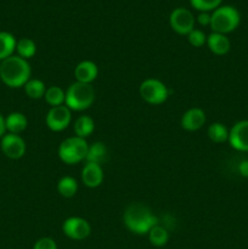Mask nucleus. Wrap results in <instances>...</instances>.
I'll use <instances>...</instances> for the list:
<instances>
[{
  "label": "nucleus",
  "instance_id": "obj_29",
  "mask_svg": "<svg viewBox=\"0 0 248 249\" xmlns=\"http://www.w3.org/2000/svg\"><path fill=\"white\" fill-rule=\"evenodd\" d=\"M197 22H198L201 26H209L211 24V14L208 12H201L197 17Z\"/></svg>",
  "mask_w": 248,
  "mask_h": 249
},
{
  "label": "nucleus",
  "instance_id": "obj_4",
  "mask_svg": "<svg viewBox=\"0 0 248 249\" xmlns=\"http://www.w3.org/2000/svg\"><path fill=\"white\" fill-rule=\"evenodd\" d=\"M241 21L240 12L233 6H219L211 15V28L215 33L228 34L235 31Z\"/></svg>",
  "mask_w": 248,
  "mask_h": 249
},
{
  "label": "nucleus",
  "instance_id": "obj_30",
  "mask_svg": "<svg viewBox=\"0 0 248 249\" xmlns=\"http://www.w3.org/2000/svg\"><path fill=\"white\" fill-rule=\"evenodd\" d=\"M238 173H240L243 178H248V160H242V162L238 164Z\"/></svg>",
  "mask_w": 248,
  "mask_h": 249
},
{
  "label": "nucleus",
  "instance_id": "obj_24",
  "mask_svg": "<svg viewBox=\"0 0 248 249\" xmlns=\"http://www.w3.org/2000/svg\"><path fill=\"white\" fill-rule=\"evenodd\" d=\"M23 88L27 96L33 100H39L44 97L46 91L45 84L40 79H29Z\"/></svg>",
  "mask_w": 248,
  "mask_h": 249
},
{
  "label": "nucleus",
  "instance_id": "obj_31",
  "mask_svg": "<svg viewBox=\"0 0 248 249\" xmlns=\"http://www.w3.org/2000/svg\"><path fill=\"white\" fill-rule=\"evenodd\" d=\"M6 134V126H5V118L0 113V139Z\"/></svg>",
  "mask_w": 248,
  "mask_h": 249
},
{
  "label": "nucleus",
  "instance_id": "obj_8",
  "mask_svg": "<svg viewBox=\"0 0 248 249\" xmlns=\"http://www.w3.org/2000/svg\"><path fill=\"white\" fill-rule=\"evenodd\" d=\"M62 231L68 238L73 241H83L91 233L89 221L79 216H71L62 224Z\"/></svg>",
  "mask_w": 248,
  "mask_h": 249
},
{
  "label": "nucleus",
  "instance_id": "obj_27",
  "mask_svg": "<svg viewBox=\"0 0 248 249\" xmlns=\"http://www.w3.org/2000/svg\"><path fill=\"white\" fill-rule=\"evenodd\" d=\"M187 40L195 48H201V46H203L207 43V36L199 29H194V31H191L187 34Z\"/></svg>",
  "mask_w": 248,
  "mask_h": 249
},
{
  "label": "nucleus",
  "instance_id": "obj_15",
  "mask_svg": "<svg viewBox=\"0 0 248 249\" xmlns=\"http://www.w3.org/2000/svg\"><path fill=\"white\" fill-rule=\"evenodd\" d=\"M206 44L212 53L219 56L226 55L231 48V43L228 36L225 34L215 33V32H213V33L207 36Z\"/></svg>",
  "mask_w": 248,
  "mask_h": 249
},
{
  "label": "nucleus",
  "instance_id": "obj_20",
  "mask_svg": "<svg viewBox=\"0 0 248 249\" xmlns=\"http://www.w3.org/2000/svg\"><path fill=\"white\" fill-rule=\"evenodd\" d=\"M148 241L152 246L155 247H163L168 243L169 241V232H168L167 229L164 226H160L159 224L153 226L147 233Z\"/></svg>",
  "mask_w": 248,
  "mask_h": 249
},
{
  "label": "nucleus",
  "instance_id": "obj_26",
  "mask_svg": "<svg viewBox=\"0 0 248 249\" xmlns=\"http://www.w3.org/2000/svg\"><path fill=\"white\" fill-rule=\"evenodd\" d=\"M223 0H190L192 7L201 12H209L220 6Z\"/></svg>",
  "mask_w": 248,
  "mask_h": 249
},
{
  "label": "nucleus",
  "instance_id": "obj_9",
  "mask_svg": "<svg viewBox=\"0 0 248 249\" xmlns=\"http://www.w3.org/2000/svg\"><path fill=\"white\" fill-rule=\"evenodd\" d=\"M72 121V112L66 105L51 107L46 114V125L53 131H62L71 124Z\"/></svg>",
  "mask_w": 248,
  "mask_h": 249
},
{
  "label": "nucleus",
  "instance_id": "obj_7",
  "mask_svg": "<svg viewBox=\"0 0 248 249\" xmlns=\"http://www.w3.org/2000/svg\"><path fill=\"white\" fill-rule=\"evenodd\" d=\"M169 24L174 32L181 36H187L195 27V17L190 10L185 7H177L173 10L169 16Z\"/></svg>",
  "mask_w": 248,
  "mask_h": 249
},
{
  "label": "nucleus",
  "instance_id": "obj_17",
  "mask_svg": "<svg viewBox=\"0 0 248 249\" xmlns=\"http://www.w3.org/2000/svg\"><path fill=\"white\" fill-rule=\"evenodd\" d=\"M107 156H108V150H107L106 145L101 142V141H97V142H94L92 145H89L85 160L89 163L102 164L107 160Z\"/></svg>",
  "mask_w": 248,
  "mask_h": 249
},
{
  "label": "nucleus",
  "instance_id": "obj_12",
  "mask_svg": "<svg viewBox=\"0 0 248 249\" xmlns=\"http://www.w3.org/2000/svg\"><path fill=\"white\" fill-rule=\"evenodd\" d=\"M82 181L89 189L99 187L104 181V169L101 164L87 162L82 169Z\"/></svg>",
  "mask_w": 248,
  "mask_h": 249
},
{
  "label": "nucleus",
  "instance_id": "obj_22",
  "mask_svg": "<svg viewBox=\"0 0 248 249\" xmlns=\"http://www.w3.org/2000/svg\"><path fill=\"white\" fill-rule=\"evenodd\" d=\"M57 191L65 198H72L78 191V182L72 177H62L57 182Z\"/></svg>",
  "mask_w": 248,
  "mask_h": 249
},
{
  "label": "nucleus",
  "instance_id": "obj_19",
  "mask_svg": "<svg viewBox=\"0 0 248 249\" xmlns=\"http://www.w3.org/2000/svg\"><path fill=\"white\" fill-rule=\"evenodd\" d=\"M17 40L9 32H0V61L14 55Z\"/></svg>",
  "mask_w": 248,
  "mask_h": 249
},
{
  "label": "nucleus",
  "instance_id": "obj_28",
  "mask_svg": "<svg viewBox=\"0 0 248 249\" xmlns=\"http://www.w3.org/2000/svg\"><path fill=\"white\" fill-rule=\"evenodd\" d=\"M33 249H58L57 243L51 237H41L34 243Z\"/></svg>",
  "mask_w": 248,
  "mask_h": 249
},
{
  "label": "nucleus",
  "instance_id": "obj_10",
  "mask_svg": "<svg viewBox=\"0 0 248 249\" xmlns=\"http://www.w3.org/2000/svg\"><path fill=\"white\" fill-rule=\"evenodd\" d=\"M2 153L10 160H19L26 155L27 146L23 139L17 134H5L0 142Z\"/></svg>",
  "mask_w": 248,
  "mask_h": 249
},
{
  "label": "nucleus",
  "instance_id": "obj_6",
  "mask_svg": "<svg viewBox=\"0 0 248 249\" xmlns=\"http://www.w3.org/2000/svg\"><path fill=\"white\" fill-rule=\"evenodd\" d=\"M141 99L150 105H162L169 96V89L159 79L148 78L140 84L139 88Z\"/></svg>",
  "mask_w": 248,
  "mask_h": 249
},
{
  "label": "nucleus",
  "instance_id": "obj_16",
  "mask_svg": "<svg viewBox=\"0 0 248 249\" xmlns=\"http://www.w3.org/2000/svg\"><path fill=\"white\" fill-rule=\"evenodd\" d=\"M5 126H6V131H9L10 134L19 135L28 126V119L21 112H12L5 118Z\"/></svg>",
  "mask_w": 248,
  "mask_h": 249
},
{
  "label": "nucleus",
  "instance_id": "obj_13",
  "mask_svg": "<svg viewBox=\"0 0 248 249\" xmlns=\"http://www.w3.org/2000/svg\"><path fill=\"white\" fill-rule=\"evenodd\" d=\"M206 113L202 108L192 107L187 109L181 118V126L186 131H197L206 124Z\"/></svg>",
  "mask_w": 248,
  "mask_h": 249
},
{
  "label": "nucleus",
  "instance_id": "obj_18",
  "mask_svg": "<svg viewBox=\"0 0 248 249\" xmlns=\"http://www.w3.org/2000/svg\"><path fill=\"white\" fill-rule=\"evenodd\" d=\"M75 136L87 139L95 130V122L90 116H80L75 119L74 125H73Z\"/></svg>",
  "mask_w": 248,
  "mask_h": 249
},
{
  "label": "nucleus",
  "instance_id": "obj_21",
  "mask_svg": "<svg viewBox=\"0 0 248 249\" xmlns=\"http://www.w3.org/2000/svg\"><path fill=\"white\" fill-rule=\"evenodd\" d=\"M229 129L224 125L223 123H212L207 129V135H208L209 140H212L215 143H223L229 140Z\"/></svg>",
  "mask_w": 248,
  "mask_h": 249
},
{
  "label": "nucleus",
  "instance_id": "obj_14",
  "mask_svg": "<svg viewBox=\"0 0 248 249\" xmlns=\"http://www.w3.org/2000/svg\"><path fill=\"white\" fill-rule=\"evenodd\" d=\"M99 75V67L90 60H84L77 65L74 70L75 80L85 84H91Z\"/></svg>",
  "mask_w": 248,
  "mask_h": 249
},
{
  "label": "nucleus",
  "instance_id": "obj_2",
  "mask_svg": "<svg viewBox=\"0 0 248 249\" xmlns=\"http://www.w3.org/2000/svg\"><path fill=\"white\" fill-rule=\"evenodd\" d=\"M124 225L136 235H147L148 231L158 224V219L148 207L141 203H133L126 207L123 214Z\"/></svg>",
  "mask_w": 248,
  "mask_h": 249
},
{
  "label": "nucleus",
  "instance_id": "obj_3",
  "mask_svg": "<svg viewBox=\"0 0 248 249\" xmlns=\"http://www.w3.org/2000/svg\"><path fill=\"white\" fill-rule=\"evenodd\" d=\"M95 101V89L91 84L75 82L66 90L65 105L71 111H85Z\"/></svg>",
  "mask_w": 248,
  "mask_h": 249
},
{
  "label": "nucleus",
  "instance_id": "obj_11",
  "mask_svg": "<svg viewBox=\"0 0 248 249\" xmlns=\"http://www.w3.org/2000/svg\"><path fill=\"white\" fill-rule=\"evenodd\" d=\"M229 142L231 147L241 152H248V121H240L229 131Z\"/></svg>",
  "mask_w": 248,
  "mask_h": 249
},
{
  "label": "nucleus",
  "instance_id": "obj_5",
  "mask_svg": "<svg viewBox=\"0 0 248 249\" xmlns=\"http://www.w3.org/2000/svg\"><path fill=\"white\" fill-rule=\"evenodd\" d=\"M89 148L87 140L79 136H71L65 139L58 146V157L66 164H77L85 160Z\"/></svg>",
  "mask_w": 248,
  "mask_h": 249
},
{
  "label": "nucleus",
  "instance_id": "obj_23",
  "mask_svg": "<svg viewBox=\"0 0 248 249\" xmlns=\"http://www.w3.org/2000/svg\"><path fill=\"white\" fill-rule=\"evenodd\" d=\"M44 99H45L46 104L50 105L51 107L61 106V105H65L66 91L61 87L53 85V87L46 89Z\"/></svg>",
  "mask_w": 248,
  "mask_h": 249
},
{
  "label": "nucleus",
  "instance_id": "obj_25",
  "mask_svg": "<svg viewBox=\"0 0 248 249\" xmlns=\"http://www.w3.org/2000/svg\"><path fill=\"white\" fill-rule=\"evenodd\" d=\"M16 51L19 57L24 58V60H28V58H32L35 55L36 44L32 39L22 38L17 41Z\"/></svg>",
  "mask_w": 248,
  "mask_h": 249
},
{
  "label": "nucleus",
  "instance_id": "obj_1",
  "mask_svg": "<svg viewBox=\"0 0 248 249\" xmlns=\"http://www.w3.org/2000/svg\"><path fill=\"white\" fill-rule=\"evenodd\" d=\"M32 68L28 60L12 55L0 63V79L6 87L16 89L26 85L31 79Z\"/></svg>",
  "mask_w": 248,
  "mask_h": 249
}]
</instances>
